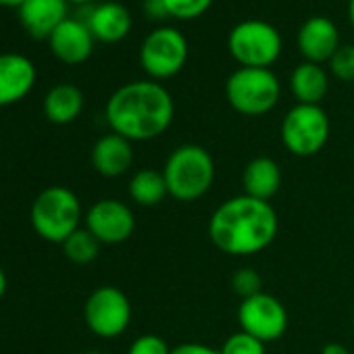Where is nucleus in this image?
<instances>
[{"instance_id": "1", "label": "nucleus", "mask_w": 354, "mask_h": 354, "mask_svg": "<svg viewBox=\"0 0 354 354\" xmlns=\"http://www.w3.org/2000/svg\"><path fill=\"white\" fill-rule=\"evenodd\" d=\"M279 219L271 203L248 194L221 203L209 219L213 246L227 257H252L273 244Z\"/></svg>"}, {"instance_id": "2", "label": "nucleus", "mask_w": 354, "mask_h": 354, "mask_svg": "<svg viewBox=\"0 0 354 354\" xmlns=\"http://www.w3.org/2000/svg\"><path fill=\"white\" fill-rule=\"evenodd\" d=\"M104 117L113 133L129 142H148L169 129L175 117V102L160 82L138 80L111 94Z\"/></svg>"}, {"instance_id": "3", "label": "nucleus", "mask_w": 354, "mask_h": 354, "mask_svg": "<svg viewBox=\"0 0 354 354\" xmlns=\"http://www.w3.org/2000/svg\"><path fill=\"white\" fill-rule=\"evenodd\" d=\"M215 160L201 144L177 146L162 167L169 196L180 203H194L207 196L215 184Z\"/></svg>"}, {"instance_id": "4", "label": "nucleus", "mask_w": 354, "mask_h": 354, "mask_svg": "<svg viewBox=\"0 0 354 354\" xmlns=\"http://www.w3.org/2000/svg\"><path fill=\"white\" fill-rule=\"evenodd\" d=\"M30 217L34 232L50 244H63L80 230L84 219L77 194L65 186H50L42 190L32 205Z\"/></svg>"}, {"instance_id": "5", "label": "nucleus", "mask_w": 354, "mask_h": 354, "mask_svg": "<svg viewBox=\"0 0 354 354\" xmlns=\"http://www.w3.org/2000/svg\"><path fill=\"white\" fill-rule=\"evenodd\" d=\"M281 96V84L271 69L238 67L225 82L230 106L244 117H261L273 111Z\"/></svg>"}, {"instance_id": "6", "label": "nucleus", "mask_w": 354, "mask_h": 354, "mask_svg": "<svg viewBox=\"0 0 354 354\" xmlns=\"http://www.w3.org/2000/svg\"><path fill=\"white\" fill-rule=\"evenodd\" d=\"M283 48L275 26L263 19H246L232 28L227 36V50L240 67L271 69Z\"/></svg>"}, {"instance_id": "7", "label": "nucleus", "mask_w": 354, "mask_h": 354, "mask_svg": "<svg viewBox=\"0 0 354 354\" xmlns=\"http://www.w3.org/2000/svg\"><path fill=\"white\" fill-rule=\"evenodd\" d=\"M331 123L321 104H294L281 121V144L294 156L319 154L329 140Z\"/></svg>"}, {"instance_id": "8", "label": "nucleus", "mask_w": 354, "mask_h": 354, "mask_svg": "<svg viewBox=\"0 0 354 354\" xmlns=\"http://www.w3.org/2000/svg\"><path fill=\"white\" fill-rule=\"evenodd\" d=\"M188 40L175 28L152 30L140 46V65L154 82H165L180 73L188 63Z\"/></svg>"}, {"instance_id": "9", "label": "nucleus", "mask_w": 354, "mask_h": 354, "mask_svg": "<svg viewBox=\"0 0 354 354\" xmlns=\"http://www.w3.org/2000/svg\"><path fill=\"white\" fill-rule=\"evenodd\" d=\"M84 321L94 335L115 339L123 335L131 323V302L119 288L100 286L84 304Z\"/></svg>"}, {"instance_id": "10", "label": "nucleus", "mask_w": 354, "mask_h": 354, "mask_svg": "<svg viewBox=\"0 0 354 354\" xmlns=\"http://www.w3.org/2000/svg\"><path fill=\"white\" fill-rule=\"evenodd\" d=\"M288 321L290 319L283 302L267 292L244 298L238 306L240 329L261 339L263 344L281 339L288 331Z\"/></svg>"}, {"instance_id": "11", "label": "nucleus", "mask_w": 354, "mask_h": 354, "mask_svg": "<svg viewBox=\"0 0 354 354\" xmlns=\"http://www.w3.org/2000/svg\"><path fill=\"white\" fill-rule=\"evenodd\" d=\"M84 221H86V230L100 244H109V246L129 240L136 230L133 211L117 198H102L94 203L88 209Z\"/></svg>"}, {"instance_id": "12", "label": "nucleus", "mask_w": 354, "mask_h": 354, "mask_svg": "<svg viewBox=\"0 0 354 354\" xmlns=\"http://www.w3.org/2000/svg\"><path fill=\"white\" fill-rule=\"evenodd\" d=\"M296 46L304 61L308 63H329V59L335 55V50L342 46L339 44V32L335 24L329 17H310L306 19L296 36Z\"/></svg>"}, {"instance_id": "13", "label": "nucleus", "mask_w": 354, "mask_h": 354, "mask_svg": "<svg viewBox=\"0 0 354 354\" xmlns=\"http://www.w3.org/2000/svg\"><path fill=\"white\" fill-rule=\"evenodd\" d=\"M94 36L84 19L67 17L48 38L53 55L65 65H82L94 50Z\"/></svg>"}, {"instance_id": "14", "label": "nucleus", "mask_w": 354, "mask_h": 354, "mask_svg": "<svg viewBox=\"0 0 354 354\" xmlns=\"http://www.w3.org/2000/svg\"><path fill=\"white\" fill-rule=\"evenodd\" d=\"M36 84L34 63L17 53L0 55V106L24 100Z\"/></svg>"}, {"instance_id": "15", "label": "nucleus", "mask_w": 354, "mask_h": 354, "mask_svg": "<svg viewBox=\"0 0 354 354\" xmlns=\"http://www.w3.org/2000/svg\"><path fill=\"white\" fill-rule=\"evenodd\" d=\"M133 142L119 133H106L92 146V165L104 177H119L131 169L133 162Z\"/></svg>"}, {"instance_id": "16", "label": "nucleus", "mask_w": 354, "mask_h": 354, "mask_svg": "<svg viewBox=\"0 0 354 354\" xmlns=\"http://www.w3.org/2000/svg\"><path fill=\"white\" fill-rule=\"evenodd\" d=\"M67 0H26L19 7V21L34 38H50L67 19Z\"/></svg>"}, {"instance_id": "17", "label": "nucleus", "mask_w": 354, "mask_h": 354, "mask_svg": "<svg viewBox=\"0 0 354 354\" xmlns=\"http://www.w3.org/2000/svg\"><path fill=\"white\" fill-rule=\"evenodd\" d=\"M92 36L104 44H115L123 40L131 30V13L119 3H100L90 9L84 19Z\"/></svg>"}, {"instance_id": "18", "label": "nucleus", "mask_w": 354, "mask_h": 354, "mask_svg": "<svg viewBox=\"0 0 354 354\" xmlns=\"http://www.w3.org/2000/svg\"><path fill=\"white\" fill-rule=\"evenodd\" d=\"M281 182H283L281 167L277 160L269 156H254L252 160H248L242 173L244 194L267 203H271V198L279 192Z\"/></svg>"}, {"instance_id": "19", "label": "nucleus", "mask_w": 354, "mask_h": 354, "mask_svg": "<svg viewBox=\"0 0 354 354\" xmlns=\"http://www.w3.org/2000/svg\"><path fill=\"white\" fill-rule=\"evenodd\" d=\"M290 90L298 104H321L329 90V75L323 65L302 61L290 75Z\"/></svg>"}, {"instance_id": "20", "label": "nucleus", "mask_w": 354, "mask_h": 354, "mask_svg": "<svg viewBox=\"0 0 354 354\" xmlns=\"http://www.w3.org/2000/svg\"><path fill=\"white\" fill-rule=\"evenodd\" d=\"M84 109V94L73 84H59L44 96V115L57 125L73 123Z\"/></svg>"}, {"instance_id": "21", "label": "nucleus", "mask_w": 354, "mask_h": 354, "mask_svg": "<svg viewBox=\"0 0 354 354\" xmlns=\"http://www.w3.org/2000/svg\"><path fill=\"white\" fill-rule=\"evenodd\" d=\"M129 198L131 203H136L138 207H156L160 205L167 196V182L162 171L156 169H140L131 175L129 186H127Z\"/></svg>"}, {"instance_id": "22", "label": "nucleus", "mask_w": 354, "mask_h": 354, "mask_svg": "<svg viewBox=\"0 0 354 354\" xmlns=\"http://www.w3.org/2000/svg\"><path fill=\"white\" fill-rule=\"evenodd\" d=\"M61 246H63L65 257L71 263H75V265H88V263H92L98 257L102 244L86 227H80Z\"/></svg>"}, {"instance_id": "23", "label": "nucleus", "mask_w": 354, "mask_h": 354, "mask_svg": "<svg viewBox=\"0 0 354 354\" xmlns=\"http://www.w3.org/2000/svg\"><path fill=\"white\" fill-rule=\"evenodd\" d=\"M265 346L261 339L252 337L250 333L246 331H236L232 333L219 348V354H267L265 352Z\"/></svg>"}, {"instance_id": "24", "label": "nucleus", "mask_w": 354, "mask_h": 354, "mask_svg": "<svg viewBox=\"0 0 354 354\" xmlns=\"http://www.w3.org/2000/svg\"><path fill=\"white\" fill-rule=\"evenodd\" d=\"M213 5V0H165L169 17L190 21L205 15Z\"/></svg>"}, {"instance_id": "25", "label": "nucleus", "mask_w": 354, "mask_h": 354, "mask_svg": "<svg viewBox=\"0 0 354 354\" xmlns=\"http://www.w3.org/2000/svg\"><path fill=\"white\" fill-rule=\"evenodd\" d=\"M232 290L244 300V298H250V296L263 292V279L257 269L242 267L232 275Z\"/></svg>"}, {"instance_id": "26", "label": "nucleus", "mask_w": 354, "mask_h": 354, "mask_svg": "<svg viewBox=\"0 0 354 354\" xmlns=\"http://www.w3.org/2000/svg\"><path fill=\"white\" fill-rule=\"evenodd\" d=\"M327 65L331 75H335L339 82H354V46L342 44Z\"/></svg>"}, {"instance_id": "27", "label": "nucleus", "mask_w": 354, "mask_h": 354, "mask_svg": "<svg viewBox=\"0 0 354 354\" xmlns=\"http://www.w3.org/2000/svg\"><path fill=\"white\" fill-rule=\"evenodd\" d=\"M127 354H171V346L156 333H144L129 344Z\"/></svg>"}, {"instance_id": "28", "label": "nucleus", "mask_w": 354, "mask_h": 354, "mask_svg": "<svg viewBox=\"0 0 354 354\" xmlns=\"http://www.w3.org/2000/svg\"><path fill=\"white\" fill-rule=\"evenodd\" d=\"M171 354H219V348H213L201 342H186V344L171 348Z\"/></svg>"}, {"instance_id": "29", "label": "nucleus", "mask_w": 354, "mask_h": 354, "mask_svg": "<svg viewBox=\"0 0 354 354\" xmlns=\"http://www.w3.org/2000/svg\"><path fill=\"white\" fill-rule=\"evenodd\" d=\"M144 13L150 19H165L169 17L165 0H144Z\"/></svg>"}, {"instance_id": "30", "label": "nucleus", "mask_w": 354, "mask_h": 354, "mask_svg": "<svg viewBox=\"0 0 354 354\" xmlns=\"http://www.w3.org/2000/svg\"><path fill=\"white\" fill-rule=\"evenodd\" d=\"M321 354H350V350L339 342H329L321 348Z\"/></svg>"}, {"instance_id": "31", "label": "nucleus", "mask_w": 354, "mask_h": 354, "mask_svg": "<svg viewBox=\"0 0 354 354\" xmlns=\"http://www.w3.org/2000/svg\"><path fill=\"white\" fill-rule=\"evenodd\" d=\"M5 292H7V275H5L3 267H0V298L5 296Z\"/></svg>"}, {"instance_id": "32", "label": "nucleus", "mask_w": 354, "mask_h": 354, "mask_svg": "<svg viewBox=\"0 0 354 354\" xmlns=\"http://www.w3.org/2000/svg\"><path fill=\"white\" fill-rule=\"evenodd\" d=\"M26 3V0H0V5H3V7H21Z\"/></svg>"}, {"instance_id": "33", "label": "nucleus", "mask_w": 354, "mask_h": 354, "mask_svg": "<svg viewBox=\"0 0 354 354\" xmlns=\"http://www.w3.org/2000/svg\"><path fill=\"white\" fill-rule=\"evenodd\" d=\"M348 17H350L352 28H354V0H348Z\"/></svg>"}, {"instance_id": "34", "label": "nucleus", "mask_w": 354, "mask_h": 354, "mask_svg": "<svg viewBox=\"0 0 354 354\" xmlns=\"http://www.w3.org/2000/svg\"><path fill=\"white\" fill-rule=\"evenodd\" d=\"M67 3H71V5H92V3H96V0H67Z\"/></svg>"}, {"instance_id": "35", "label": "nucleus", "mask_w": 354, "mask_h": 354, "mask_svg": "<svg viewBox=\"0 0 354 354\" xmlns=\"http://www.w3.org/2000/svg\"><path fill=\"white\" fill-rule=\"evenodd\" d=\"M86 354H100V352H96V350H92V352H86Z\"/></svg>"}, {"instance_id": "36", "label": "nucleus", "mask_w": 354, "mask_h": 354, "mask_svg": "<svg viewBox=\"0 0 354 354\" xmlns=\"http://www.w3.org/2000/svg\"><path fill=\"white\" fill-rule=\"evenodd\" d=\"M352 327H354V317H352Z\"/></svg>"}]
</instances>
